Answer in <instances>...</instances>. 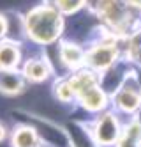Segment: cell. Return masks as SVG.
<instances>
[{
  "mask_svg": "<svg viewBox=\"0 0 141 147\" xmlns=\"http://www.w3.org/2000/svg\"><path fill=\"white\" fill-rule=\"evenodd\" d=\"M25 78L16 69H0V92L7 96H18L25 90Z\"/></svg>",
  "mask_w": 141,
  "mask_h": 147,
  "instance_id": "6",
  "label": "cell"
},
{
  "mask_svg": "<svg viewBox=\"0 0 141 147\" xmlns=\"http://www.w3.org/2000/svg\"><path fill=\"white\" fill-rule=\"evenodd\" d=\"M21 64V50L18 41L0 43V69H16Z\"/></svg>",
  "mask_w": 141,
  "mask_h": 147,
  "instance_id": "7",
  "label": "cell"
},
{
  "mask_svg": "<svg viewBox=\"0 0 141 147\" xmlns=\"http://www.w3.org/2000/svg\"><path fill=\"white\" fill-rule=\"evenodd\" d=\"M5 136H7V129H5L4 124H0V142H4Z\"/></svg>",
  "mask_w": 141,
  "mask_h": 147,
  "instance_id": "10",
  "label": "cell"
},
{
  "mask_svg": "<svg viewBox=\"0 0 141 147\" xmlns=\"http://www.w3.org/2000/svg\"><path fill=\"white\" fill-rule=\"evenodd\" d=\"M13 147H44L37 129L30 124H18L13 129Z\"/></svg>",
  "mask_w": 141,
  "mask_h": 147,
  "instance_id": "5",
  "label": "cell"
},
{
  "mask_svg": "<svg viewBox=\"0 0 141 147\" xmlns=\"http://www.w3.org/2000/svg\"><path fill=\"white\" fill-rule=\"evenodd\" d=\"M86 124L97 147H115L122 136L125 121L115 110H104L94 115V119Z\"/></svg>",
  "mask_w": 141,
  "mask_h": 147,
  "instance_id": "2",
  "label": "cell"
},
{
  "mask_svg": "<svg viewBox=\"0 0 141 147\" xmlns=\"http://www.w3.org/2000/svg\"><path fill=\"white\" fill-rule=\"evenodd\" d=\"M57 53L62 66L69 73L86 67V50L81 45L74 43V41H62L57 46Z\"/></svg>",
  "mask_w": 141,
  "mask_h": 147,
  "instance_id": "3",
  "label": "cell"
},
{
  "mask_svg": "<svg viewBox=\"0 0 141 147\" xmlns=\"http://www.w3.org/2000/svg\"><path fill=\"white\" fill-rule=\"evenodd\" d=\"M7 36V20L5 16L0 14V43H2V39Z\"/></svg>",
  "mask_w": 141,
  "mask_h": 147,
  "instance_id": "9",
  "label": "cell"
},
{
  "mask_svg": "<svg viewBox=\"0 0 141 147\" xmlns=\"http://www.w3.org/2000/svg\"><path fill=\"white\" fill-rule=\"evenodd\" d=\"M25 36L35 45H53L63 34V14L53 5H35L25 14Z\"/></svg>",
  "mask_w": 141,
  "mask_h": 147,
  "instance_id": "1",
  "label": "cell"
},
{
  "mask_svg": "<svg viewBox=\"0 0 141 147\" xmlns=\"http://www.w3.org/2000/svg\"><path fill=\"white\" fill-rule=\"evenodd\" d=\"M51 73H53V66L49 64V60L46 57L39 55V57H32L23 62L21 75H23L25 80L32 83H41V82H46Z\"/></svg>",
  "mask_w": 141,
  "mask_h": 147,
  "instance_id": "4",
  "label": "cell"
},
{
  "mask_svg": "<svg viewBox=\"0 0 141 147\" xmlns=\"http://www.w3.org/2000/svg\"><path fill=\"white\" fill-rule=\"evenodd\" d=\"M53 94H55V101L62 103V105H69V103H76V96L74 90L71 87V83L67 80V75L62 76L55 82V87H53Z\"/></svg>",
  "mask_w": 141,
  "mask_h": 147,
  "instance_id": "8",
  "label": "cell"
}]
</instances>
